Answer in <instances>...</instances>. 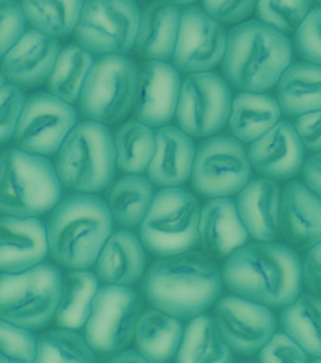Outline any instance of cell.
Listing matches in <instances>:
<instances>
[{
	"instance_id": "6da1fadb",
	"label": "cell",
	"mask_w": 321,
	"mask_h": 363,
	"mask_svg": "<svg viewBox=\"0 0 321 363\" xmlns=\"http://www.w3.org/2000/svg\"><path fill=\"white\" fill-rule=\"evenodd\" d=\"M222 289V270L208 254L191 250L159 257L142 278V291L151 307L181 320L208 312Z\"/></svg>"
},
{
	"instance_id": "7a4b0ae2",
	"label": "cell",
	"mask_w": 321,
	"mask_h": 363,
	"mask_svg": "<svg viewBox=\"0 0 321 363\" xmlns=\"http://www.w3.org/2000/svg\"><path fill=\"white\" fill-rule=\"evenodd\" d=\"M223 284L235 294L283 308L302 291V262L293 246L256 241L238 247L222 267Z\"/></svg>"
},
{
	"instance_id": "3957f363",
	"label": "cell",
	"mask_w": 321,
	"mask_h": 363,
	"mask_svg": "<svg viewBox=\"0 0 321 363\" xmlns=\"http://www.w3.org/2000/svg\"><path fill=\"white\" fill-rule=\"evenodd\" d=\"M294 60L286 34L259 20L241 21L228 31L222 74L241 92H269Z\"/></svg>"
},
{
	"instance_id": "277c9868",
	"label": "cell",
	"mask_w": 321,
	"mask_h": 363,
	"mask_svg": "<svg viewBox=\"0 0 321 363\" xmlns=\"http://www.w3.org/2000/svg\"><path fill=\"white\" fill-rule=\"evenodd\" d=\"M113 230L114 219L106 201L92 193H72L53 208L48 219L50 256L69 270L94 267Z\"/></svg>"
},
{
	"instance_id": "5b68a950",
	"label": "cell",
	"mask_w": 321,
	"mask_h": 363,
	"mask_svg": "<svg viewBox=\"0 0 321 363\" xmlns=\"http://www.w3.org/2000/svg\"><path fill=\"white\" fill-rule=\"evenodd\" d=\"M53 162L42 155L9 148L0 155V214L40 217L63 199Z\"/></svg>"
},
{
	"instance_id": "8992f818",
	"label": "cell",
	"mask_w": 321,
	"mask_h": 363,
	"mask_svg": "<svg viewBox=\"0 0 321 363\" xmlns=\"http://www.w3.org/2000/svg\"><path fill=\"white\" fill-rule=\"evenodd\" d=\"M55 167L64 189L92 195L106 190L118 171L110 127L90 119L79 123L60 147Z\"/></svg>"
},
{
	"instance_id": "52a82bcc",
	"label": "cell",
	"mask_w": 321,
	"mask_h": 363,
	"mask_svg": "<svg viewBox=\"0 0 321 363\" xmlns=\"http://www.w3.org/2000/svg\"><path fill=\"white\" fill-rule=\"evenodd\" d=\"M201 209L195 193L181 186L159 189L138 227V237L147 251L157 257L190 251L199 240Z\"/></svg>"
},
{
	"instance_id": "ba28073f",
	"label": "cell",
	"mask_w": 321,
	"mask_h": 363,
	"mask_svg": "<svg viewBox=\"0 0 321 363\" xmlns=\"http://www.w3.org/2000/svg\"><path fill=\"white\" fill-rule=\"evenodd\" d=\"M63 275L52 264L0 274V318L28 330H42L55 317Z\"/></svg>"
},
{
	"instance_id": "9c48e42d",
	"label": "cell",
	"mask_w": 321,
	"mask_h": 363,
	"mask_svg": "<svg viewBox=\"0 0 321 363\" xmlns=\"http://www.w3.org/2000/svg\"><path fill=\"white\" fill-rule=\"evenodd\" d=\"M138 68L125 55L96 60L79 96V113L86 119L113 125L133 110Z\"/></svg>"
},
{
	"instance_id": "30bf717a",
	"label": "cell",
	"mask_w": 321,
	"mask_h": 363,
	"mask_svg": "<svg viewBox=\"0 0 321 363\" xmlns=\"http://www.w3.org/2000/svg\"><path fill=\"white\" fill-rule=\"evenodd\" d=\"M140 16L135 0H84L77 44L94 55H127L135 47Z\"/></svg>"
},
{
	"instance_id": "8fae6325",
	"label": "cell",
	"mask_w": 321,
	"mask_h": 363,
	"mask_svg": "<svg viewBox=\"0 0 321 363\" xmlns=\"http://www.w3.org/2000/svg\"><path fill=\"white\" fill-rule=\"evenodd\" d=\"M252 171L244 143L233 135L217 134L196 150L190 182L201 196H235L252 179Z\"/></svg>"
},
{
	"instance_id": "7c38bea8",
	"label": "cell",
	"mask_w": 321,
	"mask_h": 363,
	"mask_svg": "<svg viewBox=\"0 0 321 363\" xmlns=\"http://www.w3.org/2000/svg\"><path fill=\"white\" fill-rule=\"evenodd\" d=\"M233 94L223 74L214 71L191 72L181 82L177 124L193 138H209L228 125Z\"/></svg>"
},
{
	"instance_id": "4fadbf2b",
	"label": "cell",
	"mask_w": 321,
	"mask_h": 363,
	"mask_svg": "<svg viewBox=\"0 0 321 363\" xmlns=\"http://www.w3.org/2000/svg\"><path fill=\"white\" fill-rule=\"evenodd\" d=\"M142 307L140 294L130 286H100L86 323V337L95 352L114 354L129 346L135 337Z\"/></svg>"
},
{
	"instance_id": "5bb4252c",
	"label": "cell",
	"mask_w": 321,
	"mask_h": 363,
	"mask_svg": "<svg viewBox=\"0 0 321 363\" xmlns=\"http://www.w3.org/2000/svg\"><path fill=\"white\" fill-rule=\"evenodd\" d=\"M79 124V111L50 92L29 96L18 121L13 140L18 148L53 156Z\"/></svg>"
},
{
	"instance_id": "9a60e30c",
	"label": "cell",
	"mask_w": 321,
	"mask_h": 363,
	"mask_svg": "<svg viewBox=\"0 0 321 363\" xmlns=\"http://www.w3.org/2000/svg\"><path fill=\"white\" fill-rule=\"evenodd\" d=\"M228 33L223 23L210 16L198 5L181 10L177 45L174 52V66L180 72L212 71L222 65L225 57Z\"/></svg>"
},
{
	"instance_id": "2e32d148",
	"label": "cell",
	"mask_w": 321,
	"mask_h": 363,
	"mask_svg": "<svg viewBox=\"0 0 321 363\" xmlns=\"http://www.w3.org/2000/svg\"><path fill=\"white\" fill-rule=\"evenodd\" d=\"M214 318L235 354H259L278 328L271 307L238 294L220 296L214 304Z\"/></svg>"
},
{
	"instance_id": "e0dca14e",
	"label": "cell",
	"mask_w": 321,
	"mask_h": 363,
	"mask_svg": "<svg viewBox=\"0 0 321 363\" xmlns=\"http://www.w3.org/2000/svg\"><path fill=\"white\" fill-rule=\"evenodd\" d=\"M180 71L162 60H145L138 69L133 113L151 127L167 125L177 114L181 89Z\"/></svg>"
},
{
	"instance_id": "ac0fdd59",
	"label": "cell",
	"mask_w": 321,
	"mask_h": 363,
	"mask_svg": "<svg viewBox=\"0 0 321 363\" xmlns=\"http://www.w3.org/2000/svg\"><path fill=\"white\" fill-rule=\"evenodd\" d=\"M252 169L262 177L289 180L302 172L305 147L294 124L280 121L247 148Z\"/></svg>"
},
{
	"instance_id": "d6986e66",
	"label": "cell",
	"mask_w": 321,
	"mask_h": 363,
	"mask_svg": "<svg viewBox=\"0 0 321 363\" xmlns=\"http://www.w3.org/2000/svg\"><path fill=\"white\" fill-rule=\"evenodd\" d=\"M60 52L58 38L31 28L0 60V68L15 86L38 87L48 81Z\"/></svg>"
},
{
	"instance_id": "ffe728a7",
	"label": "cell",
	"mask_w": 321,
	"mask_h": 363,
	"mask_svg": "<svg viewBox=\"0 0 321 363\" xmlns=\"http://www.w3.org/2000/svg\"><path fill=\"white\" fill-rule=\"evenodd\" d=\"M50 254L45 222L39 217H0V274L23 272Z\"/></svg>"
},
{
	"instance_id": "44dd1931",
	"label": "cell",
	"mask_w": 321,
	"mask_h": 363,
	"mask_svg": "<svg viewBox=\"0 0 321 363\" xmlns=\"http://www.w3.org/2000/svg\"><path fill=\"white\" fill-rule=\"evenodd\" d=\"M280 233L299 250H310L321 241V198L305 182L289 180L283 189Z\"/></svg>"
},
{
	"instance_id": "7402d4cb",
	"label": "cell",
	"mask_w": 321,
	"mask_h": 363,
	"mask_svg": "<svg viewBox=\"0 0 321 363\" xmlns=\"http://www.w3.org/2000/svg\"><path fill=\"white\" fill-rule=\"evenodd\" d=\"M249 237L232 196L209 198L203 206L198 245L208 256L227 259L238 247L246 245Z\"/></svg>"
},
{
	"instance_id": "603a6c76",
	"label": "cell",
	"mask_w": 321,
	"mask_h": 363,
	"mask_svg": "<svg viewBox=\"0 0 321 363\" xmlns=\"http://www.w3.org/2000/svg\"><path fill=\"white\" fill-rule=\"evenodd\" d=\"M193 137L180 127L162 125L156 130V151L148 166V179L154 186H181L191 180L196 158Z\"/></svg>"
},
{
	"instance_id": "cb8c5ba5",
	"label": "cell",
	"mask_w": 321,
	"mask_h": 363,
	"mask_svg": "<svg viewBox=\"0 0 321 363\" xmlns=\"http://www.w3.org/2000/svg\"><path fill=\"white\" fill-rule=\"evenodd\" d=\"M283 190L275 179H251L236 195L241 220L256 241H275L280 235Z\"/></svg>"
},
{
	"instance_id": "d4e9b609",
	"label": "cell",
	"mask_w": 321,
	"mask_h": 363,
	"mask_svg": "<svg viewBox=\"0 0 321 363\" xmlns=\"http://www.w3.org/2000/svg\"><path fill=\"white\" fill-rule=\"evenodd\" d=\"M94 267L103 284L132 286L147 272V247L132 230L120 228L103 245Z\"/></svg>"
},
{
	"instance_id": "484cf974",
	"label": "cell",
	"mask_w": 321,
	"mask_h": 363,
	"mask_svg": "<svg viewBox=\"0 0 321 363\" xmlns=\"http://www.w3.org/2000/svg\"><path fill=\"white\" fill-rule=\"evenodd\" d=\"M181 20L180 5L153 0L142 10L135 39V52L143 60L169 62L177 45Z\"/></svg>"
},
{
	"instance_id": "4316f807",
	"label": "cell",
	"mask_w": 321,
	"mask_h": 363,
	"mask_svg": "<svg viewBox=\"0 0 321 363\" xmlns=\"http://www.w3.org/2000/svg\"><path fill=\"white\" fill-rule=\"evenodd\" d=\"M283 110L276 96L266 92H240L233 99L228 127L232 135L244 145H251L276 123Z\"/></svg>"
},
{
	"instance_id": "83f0119b",
	"label": "cell",
	"mask_w": 321,
	"mask_h": 363,
	"mask_svg": "<svg viewBox=\"0 0 321 363\" xmlns=\"http://www.w3.org/2000/svg\"><path fill=\"white\" fill-rule=\"evenodd\" d=\"M181 318L159 308L142 312L135 330V346L148 362L167 363L177 357L184 337Z\"/></svg>"
},
{
	"instance_id": "f1b7e54d",
	"label": "cell",
	"mask_w": 321,
	"mask_h": 363,
	"mask_svg": "<svg viewBox=\"0 0 321 363\" xmlns=\"http://www.w3.org/2000/svg\"><path fill=\"white\" fill-rule=\"evenodd\" d=\"M278 101L289 118L321 110V65L293 62L278 82Z\"/></svg>"
},
{
	"instance_id": "f546056e",
	"label": "cell",
	"mask_w": 321,
	"mask_h": 363,
	"mask_svg": "<svg viewBox=\"0 0 321 363\" xmlns=\"http://www.w3.org/2000/svg\"><path fill=\"white\" fill-rule=\"evenodd\" d=\"M233 355L215 318L204 312L190 318L175 360L180 363H232Z\"/></svg>"
},
{
	"instance_id": "4dcf8cb0",
	"label": "cell",
	"mask_w": 321,
	"mask_h": 363,
	"mask_svg": "<svg viewBox=\"0 0 321 363\" xmlns=\"http://www.w3.org/2000/svg\"><path fill=\"white\" fill-rule=\"evenodd\" d=\"M154 198V185L142 174H125L113 182L106 203L113 219L120 228H138L147 217Z\"/></svg>"
},
{
	"instance_id": "1f68e13d",
	"label": "cell",
	"mask_w": 321,
	"mask_h": 363,
	"mask_svg": "<svg viewBox=\"0 0 321 363\" xmlns=\"http://www.w3.org/2000/svg\"><path fill=\"white\" fill-rule=\"evenodd\" d=\"M100 283L95 272L89 269H71L62 281V293L53 317L57 326L71 330L84 328L92 312Z\"/></svg>"
},
{
	"instance_id": "d6a6232c",
	"label": "cell",
	"mask_w": 321,
	"mask_h": 363,
	"mask_svg": "<svg viewBox=\"0 0 321 363\" xmlns=\"http://www.w3.org/2000/svg\"><path fill=\"white\" fill-rule=\"evenodd\" d=\"M278 323L300 344L308 357H321V298L312 293H300L281 308Z\"/></svg>"
},
{
	"instance_id": "836d02e7",
	"label": "cell",
	"mask_w": 321,
	"mask_h": 363,
	"mask_svg": "<svg viewBox=\"0 0 321 363\" xmlns=\"http://www.w3.org/2000/svg\"><path fill=\"white\" fill-rule=\"evenodd\" d=\"M95 62L94 53L79 44L66 45L60 52L52 74L47 81L48 92L74 105L79 101L84 84Z\"/></svg>"
},
{
	"instance_id": "e575fe53",
	"label": "cell",
	"mask_w": 321,
	"mask_h": 363,
	"mask_svg": "<svg viewBox=\"0 0 321 363\" xmlns=\"http://www.w3.org/2000/svg\"><path fill=\"white\" fill-rule=\"evenodd\" d=\"M116 164L124 174H143L156 151V132L142 121L129 119L114 134Z\"/></svg>"
},
{
	"instance_id": "d590c367",
	"label": "cell",
	"mask_w": 321,
	"mask_h": 363,
	"mask_svg": "<svg viewBox=\"0 0 321 363\" xmlns=\"http://www.w3.org/2000/svg\"><path fill=\"white\" fill-rule=\"evenodd\" d=\"M28 24L53 38L76 31L84 0H21Z\"/></svg>"
},
{
	"instance_id": "8d00e7d4",
	"label": "cell",
	"mask_w": 321,
	"mask_h": 363,
	"mask_svg": "<svg viewBox=\"0 0 321 363\" xmlns=\"http://www.w3.org/2000/svg\"><path fill=\"white\" fill-rule=\"evenodd\" d=\"M95 354L86 336L79 335L76 330L60 328L38 337L35 362L94 363L96 360Z\"/></svg>"
},
{
	"instance_id": "74e56055",
	"label": "cell",
	"mask_w": 321,
	"mask_h": 363,
	"mask_svg": "<svg viewBox=\"0 0 321 363\" xmlns=\"http://www.w3.org/2000/svg\"><path fill=\"white\" fill-rule=\"evenodd\" d=\"M313 0H257V20L275 28L283 34L298 31L310 13Z\"/></svg>"
},
{
	"instance_id": "f35d334b",
	"label": "cell",
	"mask_w": 321,
	"mask_h": 363,
	"mask_svg": "<svg viewBox=\"0 0 321 363\" xmlns=\"http://www.w3.org/2000/svg\"><path fill=\"white\" fill-rule=\"evenodd\" d=\"M38 352V337L33 330L0 318V363H33Z\"/></svg>"
},
{
	"instance_id": "ab89813d",
	"label": "cell",
	"mask_w": 321,
	"mask_h": 363,
	"mask_svg": "<svg viewBox=\"0 0 321 363\" xmlns=\"http://www.w3.org/2000/svg\"><path fill=\"white\" fill-rule=\"evenodd\" d=\"M28 20L20 0H0V60L26 33Z\"/></svg>"
},
{
	"instance_id": "60d3db41",
	"label": "cell",
	"mask_w": 321,
	"mask_h": 363,
	"mask_svg": "<svg viewBox=\"0 0 321 363\" xmlns=\"http://www.w3.org/2000/svg\"><path fill=\"white\" fill-rule=\"evenodd\" d=\"M26 100L21 87L15 84L7 82L0 87V143H7L15 137Z\"/></svg>"
},
{
	"instance_id": "b9f144b4",
	"label": "cell",
	"mask_w": 321,
	"mask_h": 363,
	"mask_svg": "<svg viewBox=\"0 0 321 363\" xmlns=\"http://www.w3.org/2000/svg\"><path fill=\"white\" fill-rule=\"evenodd\" d=\"M308 354L300 344L286 331H275L265 346L259 350V362L262 363H305Z\"/></svg>"
},
{
	"instance_id": "7bdbcfd3",
	"label": "cell",
	"mask_w": 321,
	"mask_h": 363,
	"mask_svg": "<svg viewBox=\"0 0 321 363\" xmlns=\"http://www.w3.org/2000/svg\"><path fill=\"white\" fill-rule=\"evenodd\" d=\"M294 44L305 62L321 65V7L312 9L305 16L294 33Z\"/></svg>"
},
{
	"instance_id": "ee69618b",
	"label": "cell",
	"mask_w": 321,
	"mask_h": 363,
	"mask_svg": "<svg viewBox=\"0 0 321 363\" xmlns=\"http://www.w3.org/2000/svg\"><path fill=\"white\" fill-rule=\"evenodd\" d=\"M257 0H203V9L223 24L246 21L256 11Z\"/></svg>"
},
{
	"instance_id": "f6af8a7d",
	"label": "cell",
	"mask_w": 321,
	"mask_h": 363,
	"mask_svg": "<svg viewBox=\"0 0 321 363\" xmlns=\"http://www.w3.org/2000/svg\"><path fill=\"white\" fill-rule=\"evenodd\" d=\"M294 127L305 150L312 153L321 151V110L295 116Z\"/></svg>"
},
{
	"instance_id": "bcb514c9",
	"label": "cell",
	"mask_w": 321,
	"mask_h": 363,
	"mask_svg": "<svg viewBox=\"0 0 321 363\" xmlns=\"http://www.w3.org/2000/svg\"><path fill=\"white\" fill-rule=\"evenodd\" d=\"M302 281L308 293L321 298V241L305 254L302 262Z\"/></svg>"
},
{
	"instance_id": "7dc6e473",
	"label": "cell",
	"mask_w": 321,
	"mask_h": 363,
	"mask_svg": "<svg viewBox=\"0 0 321 363\" xmlns=\"http://www.w3.org/2000/svg\"><path fill=\"white\" fill-rule=\"evenodd\" d=\"M305 185L321 198V151L312 153L302 167Z\"/></svg>"
},
{
	"instance_id": "c3c4849f",
	"label": "cell",
	"mask_w": 321,
	"mask_h": 363,
	"mask_svg": "<svg viewBox=\"0 0 321 363\" xmlns=\"http://www.w3.org/2000/svg\"><path fill=\"white\" fill-rule=\"evenodd\" d=\"M113 363H123V362H129V363H147L148 359L145 357L140 350L135 349H123L118 350V354L114 352L113 359H110Z\"/></svg>"
},
{
	"instance_id": "681fc988",
	"label": "cell",
	"mask_w": 321,
	"mask_h": 363,
	"mask_svg": "<svg viewBox=\"0 0 321 363\" xmlns=\"http://www.w3.org/2000/svg\"><path fill=\"white\" fill-rule=\"evenodd\" d=\"M167 2L180 5V7H188V5H195L198 0H167Z\"/></svg>"
},
{
	"instance_id": "f907efd6",
	"label": "cell",
	"mask_w": 321,
	"mask_h": 363,
	"mask_svg": "<svg viewBox=\"0 0 321 363\" xmlns=\"http://www.w3.org/2000/svg\"><path fill=\"white\" fill-rule=\"evenodd\" d=\"M9 81H7V76L4 74V71H2V68H0V87H4L5 84H7Z\"/></svg>"
},
{
	"instance_id": "816d5d0a",
	"label": "cell",
	"mask_w": 321,
	"mask_h": 363,
	"mask_svg": "<svg viewBox=\"0 0 321 363\" xmlns=\"http://www.w3.org/2000/svg\"><path fill=\"white\" fill-rule=\"evenodd\" d=\"M313 362H317V363H321V357H318V359H313Z\"/></svg>"
},
{
	"instance_id": "f5cc1de1",
	"label": "cell",
	"mask_w": 321,
	"mask_h": 363,
	"mask_svg": "<svg viewBox=\"0 0 321 363\" xmlns=\"http://www.w3.org/2000/svg\"><path fill=\"white\" fill-rule=\"evenodd\" d=\"M318 2H320V4H321V0H318Z\"/></svg>"
},
{
	"instance_id": "db71d44e",
	"label": "cell",
	"mask_w": 321,
	"mask_h": 363,
	"mask_svg": "<svg viewBox=\"0 0 321 363\" xmlns=\"http://www.w3.org/2000/svg\"><path fill=\"white\" fill-rule=\"evenodd\" d=\"M135 2H138V0H135Z\"/></svg>"
}]
</instances>
